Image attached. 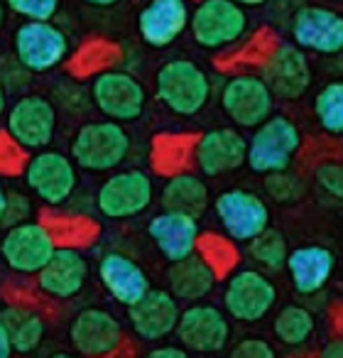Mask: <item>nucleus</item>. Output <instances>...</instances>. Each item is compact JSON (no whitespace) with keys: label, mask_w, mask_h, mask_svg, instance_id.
Listing matches in <instances>:
<instances>
[{"label":"nucleus","mask_w":343,"mask_h":358,"mask_svg":"<svg viewBox=\"0 0 343 358\" xmlns=\"http://www.w3.org/2000/svg\"><path fill=\"white\" fill-rule=\"evenodd\" d=\"M20 177L47 209L66 206L79 189V167L74 159L52 148L32 152Z\"/></svg>","instance_id":"6"},{"label":"nucleus","mask_w":343,"mask_h":358,"mask_svg":"<svg viewBox=\"0 0 343 358\" xmlns=\"http://www.w3.org/2000/svg\"><path fill=\"white\" fill-rule=\"evenodd\" d=\"M194 130L189 133H157L149 140V150H147V159L149 167L154 174L159 177H172V174L187 172V169L194 164V143H196Z\"/></svg>","instance_id":"30"},{"label":"nucleus","mask_w":343,"mask_h":358,"mask_svg":"<svg viewBox=\"0 0 343 358\" xmlns=\"http://www.w3.org/2000/svg\"><path fill=\"white\" fill-rule=\"evenodd\" d=\"M224 312L240 324H258L275 309L279 289L268 273L258 268H235L224 280Z\"/></svg>","instance_id":"7"},{"label":"nucleus","mask_w":343,"mask_h":358,"mask_svg":"<svg viewBox=\"0 0 343 358\" xmlns=\"http://www.w3.org/2000/svg\"><path fill=\"white\" fill-rule=\"evenodd\" d=\"M159 206L162 211H177V214L201 219L211 206L209 185L201 179V174L191 169L164 177V185L159 189Z\"/></svg>","instance_id":"26"},{"label":"nucleus","mask_w":343,"mask_h":358,"mask_svg":"<svg viewBox=\"0 0 343 358\" xmlns=\"http://www.w3.org/2000/svg\"><path fill=\"white\" fill-rule=\"evenodd\" d=\"M6 130L20 148L27 152H40L54 143L59 113L52 101L42 94H22L8 106L6 110Z\"/></svg>","instance_id":"11"},{"label":"nucleus","mask_w":343,"mask_h":358,"mask_svg":"<svg viewBox=\"0 0 343 358\" xmlns=\"http://www.w3.org/2000/svg\"><path fill=\"white\" fill-rule=\"evenodd\" d=\"M96 275H98L105 292L118 304H123L125 309L138 302L152 287L147 270L135 258H130L128 253H120V250H105L98 258Z\"/></svg>","instance_id":"21"},{"label":"nucleus","mask_w":343,"mask_h":358,"mask_svg":"<svg viewBox=\"0 0 343 358\" xmlns=\"http://www.w3.org/2000/svg\"><path fill=\"white\" fill-rule=\"evenodd\" d=\"M216 275L196 253L182 260L169 263L167 268V289L180 304H194L206 299L216 287Z\"/></svg>","instance_id":"28"},{"label":"nucleus","mask_w":343,"mask_h":358,"mask_svg":"<svg viewBox=\"0 0 343 358\" xmlns=\"http://www.w3.org/2000/svg\"><path fill=\"white\" fill-rule=\"evenodd\" d=\"M133 152V138L113 120H89L71 138L69 157L86 172H115Z\"/></svg>","instance_id":"2"},{"label":"nucleus","mask_w":343,"mask_h":358,"mask_svg":"<svg viewBox=\"0 0 343 358\" xmlns=\"http://www.w3.org/2000/svg\"><path fill=\"white\" fill-rule=\"evenodd\" d=\"M314 118L319 128L331 138H338L343 133V84L338 79H331L314 94Z\"/></svg>","instance_id":"35"},{"label":"nucleus","mask_w":343,"mask_h":358,"mask_svg":"<svg viewBox=\"0 0 343 358\" xmlns=\"http://www.w3.org/2000/svg\"><path fill=\"white\" fill-rule=\"evenodd\" d=\"M69 343L76 353L89 358L118 356L123 351H133L125 336V327L110 309L84 307L69 322Z\"/></svg>","instance_id":"12"},{"label":"nucleus","mask_w":343,"mask_h":358,"mask_svg":"<svg viewBox=\"0 0 343 358\" xmlns=\"http://www.w3.org/2000/svg\"><path fill=\"white\" fill-rule=\"evenodd\" d=\"M263 189H265V196L272 199L275 204L292 206V204H299V201L307 196L309 187L302 174L294 172L292 167H287V169H279V172L263 174Z\"/></svg>","instance_id":"37"},{"label":"nucleus","mask_w":343,"mask_h":358,"mask_svg":"<svg viewBox=\"0 0 343 358\" xmlns=\"http://www.w3.org/2000/svg\"><path fill=\"white\" fill-rule=\"evenodd\" d=\"M319 331V314L304 302H289L277 309L272 319V334L284 348H307Z\"/></svg>","instance_id":"31"},{"label":"nucleus","mask_w":343,"mask_h":358,"mask_svg":"<svg viewBox=\"0 0 343 358\" xmlns=\"http://www.w3.org/2000/svg\"><path fill=\"white\" fill-rule=\"evenodd\" d=\"M219 103L233 128L255 130L275 113L277 101L255 71H235L221 84Z\"/></svg>","instance_id":"8"},{"label":"nucleus","mask_w":343,"mask_h":358,"mask_svg":"<svg viewBox=\"0 0 343 358\" xmlns=\"http://www.w3.org/2000/svg\"><path fill=\"white\" fill-rule=\"evenodd\" d=\"M3 25H6V3L0 0V30H3Z\"/></svg>","instance_id":"50"},{"label":"nucleus","mask_w":343,"mask_h":358,"mask_svg":"<svg viewBox=\"0 0 343 358\" xmlns=\"http://www.w3.org/2000/svg\"><path fill=\"white\" fill-rule=\"evenodd\" d=\"M304 138L299 125L287 113H272L263 125L253 130L245 150V164L255 174H270L292 167L302 152Z\"/></svg>","instance_id":"4"},{"label":"nucleus","mask_w":343,"mask_h":358,"mask_svg":"<svg viewBox=\"0 0 343 358\" xmlns=\"http://www.w3.org/2000/svg\"><path fill=\"white\" fill-rule=\"evenodd\" d=\"M231 358H277V348L265 338L248 336L231 346Z\"/></svg>","instance_id":"43"},{"label":"nucleus","mask_w":343,"mask_h":358,"mask_svg":"<svg viewBox=\"0 0 343 358\" xmlns=\"http://www.w3.org/2000/svg\"><path fill=\"white\" fill-rule=\"evenodd\" d=\"M0 324L10 338L13 353H37L47 336V317L40 304L30 302H8L0 307Z\"/></svg>","instance_id":"25"},{"label":"nucleus","mask_w":343,"mask_h":358,"mask_svg":"<svg viewBox=\"0 0 343 358\" xmlns=\"http://www.w3.org/2000/svg\"><path fill=\"white\" fill-rule=\"evenodd\" d=\"M214 214L219 219L224 234L235 243H248L250 238L270 226V206L260 194L243 187L224 189L216 199H211Z\"/></svg>","instance_id":"15"},{"label":"nucleus","mask_w":343,"mask_h":358,"mask_svg":"<svg viewBox=\"0 0 343 358\" xmlns=\"http://www.w3.org/2000/svg\"><path fill=\"white\" fill-rule=\"evenodd\" d=\"M180 312L182 304L167 287H149L138 302L128 307V324L138 341L157 343L175 334Z\"/></svg>","instance_id":"20"},{"label":"nucleus","mask_w":343,"mask_h":358,"mask_svg":"<svg viewBox=\"0 0 343 358\" xmlns=\"http://www.w3.org/2000/svg\"><path fill=\"white\" fill-rule=\"evenodd\" d=\"M201 226L199 219L177 211H159L147 221V238L154 243L167 263H175L187 255L196 253Z\"/></svg>","instance_id":"24"},{"label":"nucleus","mask_w":343,"mask_h":358,"mask_svg":"<svg viewBox=\"0 0 343 358\" xmlns=\"http://www.w3.org/2000/svg\"><path fill=\"white\" fill-rule=\"evenodd\" d=\"M40 221L47 226L57 245L61 248H91L101 238V221L86 211H59L47 209L40 214Z\"/></svg>","instance_id":"29"},{"label":"nucleus","mask_w":343,"mask_h":358,"mask_svg":"<svg viewBox=\"0 0 343 358\" xmlns=\"http://www.w3.org/2000/svg\"><path fill=\"white\" fill-rule=\"evenodd\" d=\"M255 74L265 81L275 101L297 103L314 86V69L309 55H304L292 42H279L277 50L265 59Z\"/></svg>","instance_id":"14"},{"label":"nucleus","mask_w":343,"mask_h":358,"mask_svg":"<svg viewBox=\"0 0 343 358\" xmlns=\"http://www.w3.org/2000/svg\"><path fill=\"white\" fill-rule=\"evenodd\" d=\"M54 248V238L40 219H30L25 224L6 229L0 238V258L6 268L25 278H35L37 270L52 258Z\"/></svg>","instance_id":"18"},{"label":"nucleus","mask_w":343,"mask_h":358,"mask_svg":"<svg viewBox=\"0 0 343 358\" xmlns=\"http://www.w3.org/2000/svg\"><path fill=\"white\" fill-rule=\"evenodd\" d=\"M187 348L182 343H164V341H157L145 351L147 358H187Z\"/></svg>","instance_id":"44"},{"label":"nucleus","mask_w":343,"mask_h":358,"mask_svg":"<svg viewBox=\"0 0 343 358\" xmlns=\"http://www.w3.org/2000/svg\"><path fill=\"white\" fill-rule=\"evenodd\" d=\"M47 99L52 101L57 113L61 110V113L74 115V118H81V115H86L94 108L91 96H89V86L79 79H71V76L57 79L54 84L50 86V96H47Z\"/></svg>","instance_id":"36"},{"label":"nucleus","mask_w":343,"mask_h":358,"mask_svg":"<svg viewBox=\"0 0 343 358\" xmlns=\"http://www.w3.org/2000/svg\"><path fill=\"white\" fill-rule=\"evenodd\" d=\"M319 356H321V358H343L341 334H331V338H328V341H323V346L319 348Z\"/></svg>","instance_id":"45"},{"label":"nucleus","mask_w":343,"mask_h":358,"mask_svg":"<svg viewBox=\"0 0 343 358\" xmlns=\"http://www.w3.org/2000/svg\"><path fill=\"white\" fill-rule=\"evenodd\" d=\"M13 356V346H10V338H8L6 329L0 324V358H10Z\"/></svg>","instance_id":"46"},{"label":"nucleus","mask_w":343,"mask_h":358,"mask_svg":"<svg viewBox=\"0 0 343 358\" xmlns=\"http://www.w3.org/2000/svg\"><path fill=\"white\" fill-rule=\"evenodd\" d=\"M245 253L255 263V268L263 270V273H279L284 270V260L289 253L287 236L279 229L268 226L265 231H260L255 238H250L245 243Z\"/></svg>","instance_id":"34"},{"label":"nucleus","mask_w":343,"mask_h":358,"mask_svg":"<svg viewBox=\"0 0 343 358\" xmlns=\"http://www.w3.org/2000/svg\"><path fill=\"white\" fill-rule=\"evenodd\" d=\"M89 96L94 108H98L105 120L120 125L140 120L147 108V89L128 69H110L94 76Z\"/></svg>","instance_id":"9"},{"label":"nucleus","mask_w":343,"mask_h":358,"mask_svg":"<svg viewBox=\"0 0 343 358\" xmlns=\"http://www.w3.org/2000/svg\"><path fill=\"white\" fill-rule=\"evenodd\" d=\"M125 59V47L108 37H89L71 50L66 59V71L71 79H94L103 71L118 69Z\"/></svg>","instance_id":"27"},{"label":"nucleus","mask_w":343,"mask_h":358,"mask_svg":"<svg viewBox=\"0 0 343 358\" xmlns=\"http://www.w3.org/2000/svg\"><path fill=\"white\" fill-rule=\"evenodd\" d=\"M177 343L191 353H221L231 343V319L209 302L184 304L175 327Z\"/></svg>","instance_id":"16"},{"label":"nucleus","mask_w":343,"mask_h":358,"mask_svg":"<svg viewBox=\"0 0 343 358\" xmlns=\"http://www.w3.org/2000/svg\"><path fill=\"white\" fill-rule=\"evenodd\" d=\"M27 159H30V152L20 148L6 130L0 128V179L20 177Z\"/></svg>","instance_id":"42"},{"label":"nucleus","mask_w":343,"mask_h":358,"mask_svg":"<svg viewBox=\"0 0 343 358\" xmlns=\"http://www.w3.org/2000/svg\"><path fill=\"white\" fill-rule=\"evenodd\" d=\"M0 84L8 96H22L27 94L32 84V74L15 59V55H0Z\"/></svg>","instance_id":"39"},{"label":"nucleus","mask_w":343,"mask_h":358,"mask_svg":"<svg viewBox=\"0 0 343 358\" xmlns=\"http://www.w3.org/2000/svg\"><path fill=\"white\" fill-rule=\"evenodd\" d=\"M6 10L25 17L27 22H54L59 15V0H6Z\"/></svg>","instance_id":"40"},{"label":"nucleus","mask_w":343,"mask_h":358,"mask_svg":"<svg viewBox=\"0 0 343 358\" xmlns=\"http://www.w3.org/2000/svg\"><path fill=\"white\" fill-rule=\"evenodd\" d=\"M189 13L184 0H152L138 13L140 40L152 50H167L187 32Z\"/></svg>","instance_id":"22"},{"label":"nucleus","mask_w":343,"mask_h":358,"mask_svg":"<svg viewBox=\"0 0 343 358\" xmlns=\"http://www.w3.org/2000/svg\"><path fill=\"white\" fill-rule=\"evenodd\" d=\"M214 96V79L191 59H169L154 71V99L175 115H199Z\"/></svg>","instance_id":"1"},{"label":"nucleus","mask_w":343,"mask_h":358,"mask_svg":"<svg viewBox=\"0 0 343 358\" xmlns=\"http://www.w3.org/2000/svg\"><path fill=\"white\" fill-rule=\"evenodd\" d=\"M71 50V37L54 22H22L13 35V55L30 74L59 69Z\"/></svg>","instance_id":"10"},{"label":"nucleus","mask_w":343,"mask_h":358,"mask_svg":"<svg viewBox=\"0 0 343 358\" xmlns=\"http://www.w3.org/2000/svg\"><path fill=\"white\" fill-rule=\"evenodd\" d=\"M314 187L331 206H341L343 201V167L338 157H323L314 164Z\"/></svg>","instance_id":"38"},{"label":"nucleus","mask_w":343,"mask_h":358,"mask_svg":"<svg viewBox=\"0 0 343 358\" xmlns=\"http://www.w3.org/2000/svg\"><path fill=\"white\" fill-rule=\"evenodd\" d=\"M91 265L79 248H61L57 245L52 258L37 270L35 289L47 304L71 302L84 292L89 282Z\"/></svg>","instance_id":"17"},{"label":"nucleus","mask_w":343,"mask_h":358,"mask_svg":"<svg viewBox=\"0 0 343 358\" xmlns=\"http://www.w3.org/2000/svg\"><path fill=\"white\" fill-rule=\"evenodd\" d=\"M115 3H118V0H86V6L98 8V10H110V8H115Z\"/></svg>","instance_id":"47"},{"label":"nucleus","mask_w":343,"mask_h":358,"mask_svg":"<svg viewBox=\"0 0 343 358\" xmlns=\"http://www.w3.org/2000/svg\"><path fill=\"white\" fill-rule=\"evenodd\" d=\"M292 45L307 55L338 57L343 50V15L326 6H294L287 20Z\"/></svg>","instance_id":"13"},{"label":"nucleus","mask_w":343,"mask_h":358,"mask_svg":"<svg viewBox=\"0 0 343 358\" xmlns=\"http://www.w3.org/2000/svg\"><path fill=\"white\" fill-rule=\"evenodd\" d=\"M191 40L209 52H228L250 32L248 10L238 0H201L189 13Z\"/></svg>","instance_id":"3"},{"label":"nucleus","mask_w":343,"mask_h":358,"mask_svg":"<svg viewBox=\"0 0 343 358\" xmlns=\"http://www.w3.org/2000/svg\"><path fill=\"white\" fill-rule=\"evenodd\" d=\"M196 255L209 265L216 280H226L240 265L238 243L219 231H201L196 241Z\"/></svg>","instance_id":"33"},{"label":"nucleus","mask_w":343,"mask_h":358,"mask_svg":"<svg viewBox=\"0 0 343 358\" xmlns=\"http://www.w3.org/2000/svg\"><path fill=\"white\" fill-rule=\"evenodd\" d=\"M154 201L152 174L147 169H115L101 182L94 196V209L101 219L128 221L145 214Z\"/></svg>","instance_id":"5"},{"label":"nucleus","mask_w":343,"mask_h":358,"mask_svg":"<svg viewBox=\"0 0 343 358\" xmlns=\"http://www.w3.org/2000/svg\"><path fill=\"white\" fill-rule=\"evenodd\" d=\"M279 42H282L279 40V32L272 25H263L255 32H248V37L238 47L226 52V57L219 59V66L221 69H228L231 74L248 69L258 71L265 64V59L277 50Z\"/></svg>","instance_id":"32"},{"label":"nucleus","mask_w":343,"mask_h":358,"mask_svg":"<svg viewBox=\"0 0 343 358\" xmlns=\"http://www.w3.org/2000/svg\"><path fill=\"white\" fill-rule=\"evenodd\" d=\"M35 216V204H32L30 194L22 189H6V209H3V219H0V229H13L17 224H25Z\"/></svg>","instance_id":"41"},{"label":"nucleus","mask_w":343,"mask_h":358,"mask_svg":"<svg viewBox=\"0 0 343 358\" xmlns=\"http://www.w3.org/2000/svg\"><path fill=\"white\" fill-rule=\"evenodd\" d=\"M284 268L289 273V282H292L294 292L309 297V294L328 287L333 270H336V253L328 245L319 243L299 245L287 253Z\"/></svg>","instance_id":"23"},{"label":"nucleus","mask_w":343,"mask_h":358,"mask_svg":"<svg viewBox=\"0 0 343 358\" xmlns=\"http://www.w3.org/2000/svg\"><path fill=\"white\" fill-rule=\"evenodd\" d=\"M6 110H8V94L3 89V84H0V118L6 115Z\"/></svg>","instance_id":"48"},{"label":"nucleus","mask_w":343,"mask_h":358,"mask_svg":"<svg viewBox=\"0 0 343 358\" xmlns=\"http://www.w3.org/2000/svg\"><path fill=\"white\" fill-rule=\"evenodd\" d=\"M245 150H248V138L238 128L219 125L196 135L194 164L204 177H224L245 167Z\"/></svg>","instance_id":"19"},{"label":"nucleus","mask_w":343,"mask_h":358,"mask_svg":"<svg viewBox=\"0 0 343 358\" xmlns=\"http://www.w3.org/2000/svg\"><path fill=\"white\" fill-rule=\"evenodd\" d=\"M3 209H6V185L0 182V219H3Z\"/></svg>","instance_id":"49"}]
</instances>
